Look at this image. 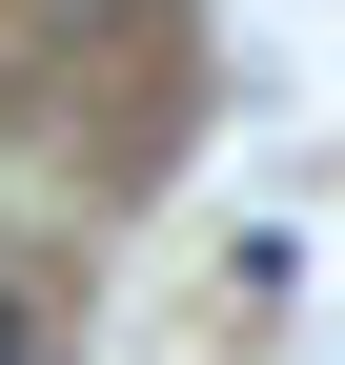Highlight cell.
<instances>
[{"label": "cell", "mask_w": 345, "mask_h": 365, "mask_svg": "<svg viewBox=\"0 0 345 365\" xmlns=\"http://www.w3.org/2000/svg\"><path fill=\"white\" fill-rule=\"evenodd\" d=\"M0 365H41V304H21V284H0Z\"/></svg>", "instance_id": "1"}]
</instances>
